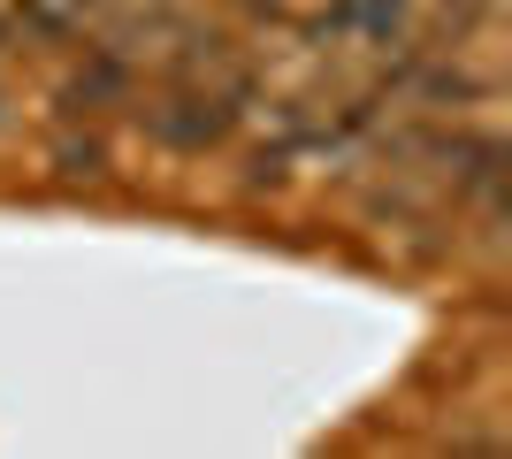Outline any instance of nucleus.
I'll list each match as a JSON object with an SVG mask.
<instances>
[{"label": "nucleus", "mask_w": 512, "mask_h": 459, "mask_svg": "<svg viewBox=\"0 0 512 459\" xmlns=\"http://www.w3.org/2000/svg\"><path fill=\"white\" fill-rule=\"evenodd\" d=\"M62 169L69 176H100L107 169V146H62Z\"/></svg>", "instance_id": "1"}]
</instances>
